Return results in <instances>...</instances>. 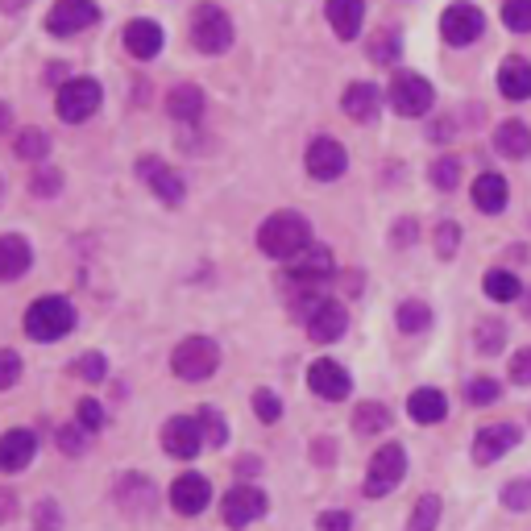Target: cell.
Returning a JSON list of instances; mask_svg holds the SVG:
<instances>
[{"instance_id":"cell-15","label":"cell","mask_w":531,"mask_h":531,"mask_svg":"<svg viewBox=\"0 0 531 531\" xmlns=\"http://www.w3.org/2000/svg\"><path fill=\"white\" fill-rule=\"evenodd\" d=\"M307 386H312L320 399H332V403H337V399H349L353 378H349L345 366H337V361L320 357V361H312V370H307Z\"/></svg>"},{"instance_id":"cell-10","label":"cell","mask_w":531,"mask_h":531,"mask_svg":"<svg viewBox=\"0 0 531 531\" xmlns=\"http://www.w3.org/2000/svg\"><path fill=\"white\" fill-rule=\"evenodd\" d=\"M303 166H307V175H312V179L332 183V179L345 175L349 154H345L341 142H332V137H316V142L307 146V154H303Z\"/></svg>"},{"instance_id":"cell-38","label":"cell","mask_w":531,"mask_h":531,"mask_svg":"<svg viewBox=\"0 0 531 531\" xmlns=\"http://www.w3.org/2000/svg\"><path fill=\"white\" fill-rule=\"evenodd\" d=\"M502 507H507V511H531V478H519V482L502 486Z\"/></svg>"},{"instance_id":"cell-43","label":"cell","mask_w":531,"mask_h":531,"mask_svg":"<svg viewBox=\"0 0 531 531\" xmlns=\"http://www.w3.org/2000/svg\"><path fill=\"white\" fill-rule=\"evenodd\" d=\"M195 419H200V428H204V440L220 449V444H225V419H220L212 407H200V415H195Z\"/></svg>"},{"instance_id":"cell-9","label":"cell","mask_w":531,"mask_h":531,"mask_svg":"<svg viewBox=\"0 0 531 531\" xmlns=\"http://www.w3.org/2000/svg\"><path fill=\"white\" fill-rule=\"evenodd\" d=\"M100 21V5L96 0H59L50 13H46V30L54 38H71L79 30H88V25Z\"/></svg>"},{"instance_id":"cell-4","label":"cell","mask_w":531,"mask_h":531,"mask_svg":"<svg viewBox=\"0 0 531 531\" xmlns=\"http://www.w3.org/2000/svg\"><path fill=\"white\" fill-rule=\"evenodd\" d=\"M233 21L220 5H200L191 13V46L200 54H225L233 46Z\"/></svg>"},{"instance_id":"cell-33","label":"cell","mask_w":531,"mask_h":531,"mask_svg":"<svg viewBox=\"0 0 531 531\" xmlns=\"http://www.w3.org/2000/svg\"><path fill=\"white\" fill-rule=\"evenodd\" d=\"M486 295L498 299V303H515L523 295V283H519L511 270H490L486 274Z\"/></svg>"},{"instance_id":"cell-54","label":"cell","mask_w":531,"mask_h":531,"mask_svg":"<svg viewBox=\"0 0 531 531\" xmlns=\"http://www.w3.org/2000/svg\"><path fill=\"white\" fill-rule=\"evenodd\" d=\"M9 125H13V108L0 100V133H9Z\"/></svg>"},{"instance_id":"cell-16","label":"cell","mask_w":531,"mask_h":531,"mask_svg":"<svg viewBox=\"0 0 531 531\" xmlns=\"http://www.w3.org/2000/svg\"><path fill=\"white\" fill-rule=\"evenodd\" d=\"M519 440H523V432L515 424H490V428L478 432V440H473V461H478V465H494L498 457H507Z\"/></svg>"},{"instance_id":"cell-41","label":"cell","mask_w":531,"mask_h":531,"mask_svg":"<svg viewBox=\"0 0 531 531\" xmlns=\"http://www.w3.org/2000/svg\"><path fill=\"white\" fill-rule=\"evenodd\" d=\"M75 374H79L83 382H100V378L108 374V361H104V353H83V357L75 361Z\"/></svg>"},{"instance_id":"cell-45","label":"cell","mask_w":531,"mask_h":531,"mask_svg":"<svg viewBox=\"0 0 531 531\" xmlns=\"http://www.w3.org/2000/svg\"><path fill=\"white\" fill-rule=\"evenodd\" d=\"M457 245H461V229L453 225V220L436 229V254H440V258H453V254H457Z\"/></svg>"},{"instance_id":"cell-12","label":"cell","mask_w":531,"mask_h":531,"mask_svg":"<svg viewBox=\"0 0 531 531\" xmlns=\"http://www.w3.org/2000/svg\"><path fill=\"white\" fill-rule=\"evenodd\" d=\"M200 444H204V428H200V419H191V415H175V419H166L162 424V449L179 457V461H191L195 453H200Z\"/></svg>"},{"instance_id":"cell-47","label":"cell","mask_w":531,"mask_h":531,"mask_svg":"<svg viewBox=\"0 0 531 531\" xmlns=\"http://www.w3.org/2000/svg\"><path fill=\"white\" fill-rule=\"evenodd\" d=\"M478 349L482 353H498L502 349V324L498 320H490V324L478 328Z\"/></svg>"},{"instance_id":"cell-17","label":"cell","mask_w":531,"mask_h":531,"mask_svg":"<svg viewBox=\"0 0 531 531\" xmlns=\"http://www.w3.org/2000/svg\"><path fill=\"white\" fill-rule=\"evenodd\" d=\"M266 507H270V502H266L262 490H254V486H233V490L225 494V523H229V527H245V523L262 519Z\"/></svg>"},{"instance_id":"cell-37","label":"cell","mask_w":531,"mask_h":531,"mask_svg":"<svg viewBox=\"0 0 531 531\" xmlns=\"http://www.w3.org/2000/svg\"><path fill=\"white\" fill-rule=\"evenodd\" d=\"M502 25L515 34H531V0H507L502 5Z\"/></svg>"},{"instance_id":"cell-11","label":"cell","mask_w":531,"mask_h":531,"mask_svg":"<svg viewBox=\"0 0 531 531\" xmlns=\"http://www.w3.org/2000/svg\"><path fill=\"white\" fill-rule=\"evenodd\" d=\"M440 34L449 46H469V42H478L486 34V17L473 5H449L440 17Z\"/></svg>"},{"instance_id":"cell-1","label":"cell","mask_w":531,"mask_h":531,"mask_svg":"<svg viewBox=\"0 0 531 531\" xmlns=\"http://www.w3.org/2000/svg\"><path fill=\"white\" fill-rule=\"evenodd\" d=\"M312 245V225L299 212H274L258 225V249L274 262H291Z\"/></svg>"},{"instance_id":"cell-46","label":"cell","mask_w":531,"mask_h":531,"mask_svg":"<svg viewBox=\"0 0 531 531\" xmlns=\"http://www.w3.org/2000/svg\"><path fill=\"white\" fill-rule=\"evenodd\" d=\"M21 378V357L13 349H0V390H9Z\"/></svg>"},{"instance_id":"cell-32","label":"cell","mask_w":531,"mask_h":531,"mask_svg":"<svg viewBox=\"0 0 531 531\" xmlns=\"http://www.w3.org/2000/svg\"><path fill=\"white\" fill-rule=\"evenodd\" d=\"M353 428H357L361 436L386 432V428H390V411H386L382 403H361V407L353 411Z\"/></svg>"},{"instance_id":"cell-8","label":"cell","mask_w":531,"mask_h":531,"mask_svg":"<svg viewBox=\"0 0 531 531\" xmlns=\"http://www.w3.org/2000/svg\"><path fill=\"white\" fill-rule=\"evenodd\" d=\"M436 92H432V83L424 75H395V83H390V108H395L399 117H424L428 108H432Z\"/></svg>"},{"instance_id":"cell-48","label":"cell","mask_w":531,"mask_h":531,"mask_svg":"<svg viewBox=\"0 0 531 531\" xmlns=\"http://www.w3.org/2000/svg\"><path fill=\"white\" fill-rule=\"evenodd\" d=\"M511 382L515 386H531V349H519L511 361Z\"/></svg>"},{"instance_id":"cell-19","label":"cell","mask_w":531,"mask_h":531,"mask_svg":"<svg viewBox=\"0 0 531 531\" xmlns=\"http://www.w3.org/2000/svg\"><path fill=\"white\" fill-rule=\"evenodd\" d=\"M162 42H166L162 25H158V21H150V17H137V21H129V25H125V50L133 54V59L150 63L154 54L162 50Z\"/></svg>"},{"instance_id":"cell-40","label":"cell","mask_w":531,"mask_h":531,"mask_svg":"<svg viewBox=\"0 0 531 531\" xmlns=\"http://www.w3.org/2000/svg\"><path fill=\"white\" fill-rule=\"evenodd\" d=\"M465 399H469L473 407H490V403H498V382H494V378H473V382L465 386Z\"/></svg>"},{"instance_id":"cell-26","label":"cell","mask_w":531,"mask_h":531,"mask_svg":"<svg viewBox=\"0 0 531 531\" xmlns=\"http://www.w3.org/2000/svg\"><path fill=\"white\" fill-rule=\"evenodd\" d=\"M407 411H411L415 424H440V419L449 415V399H444L436 386H419L407 399Z\"/></svg>"},{"instance_id":"cell-22","label":"cell","mask_w":531,"mask_h":531,"mask_svg":"<svg viewBox=\"0 0 531 531\" xmlns=\"http://www.w3.org/2000/svg\"><path fill=\"white\" fill-rule=\"evenodd\" d=\"M117 502H121V511L146 515V511H154L158 490H154V486L142 478V473H125V478L117 482Z\"/></svg>"},{"instance_id":"cell-31","label":"cell","mask_w":531,"mask_h":531,"mask_svg":"<svg viewBox=\"0 0 531 531\" xmlns=\"http://www.w3.org/2000/svg\"><path fill=\"white\" fill-rule=\"evenodd\" d=\"M46 154H50V137H46V129H21V133H17V158L42 166Z\"/></svg>"},{"instance_id":"cell-14","label":"cell","mask_w":531,"mask_h":531,"mask_svg":"<svg viewBox=\"0 0 531 531\" xmlns=\"http://www.w3.org/2000/svg\"><path fill=\"white\" fill-rule=\"evenodd\" d=\"M137 175H142V179L150 183V191L158 195L162 204H171V208H179V204H183V195H187L183 179L171 171V166H162L154 154H146L142 162H137Z\"/></svg>"},{"instance_id":"cell-6","label":"cell","mask_w":531,"mask_h":531,"mask_svg":"<svg viewBox=\"0 0 531 531\" xmlns=\"http://www.w3.org/2000/svg\"><path fill=\"white\" fill-rule=\"evenodd\" d=\"M100 100H104V92L96 79H67L59 88V100H54V113L67 125H79L100 113Z\"/></svg>"},{"instance_id":"cell-3","label":"cell","mask_w":531,"mask_h":531,"mask_svg":"<svg viewBox=\"0 0 531 531\" xmlns=\"http://www.w3.org/2000/svg\"><path fill=\"white\" fill-rule=\"evenodd\" d=\"M71 328H75V307L63 295H42V299L30 303V312H25V332L42 345L67 337Z\"/></svg>"},{"instance_id":"cell-18","label":"cell","mask_w":531,"mask_h":531,"mask_svg":"<svg viewBox=\"0 0 531 531\" xmlns=\"http://www.w3.org/2000/svg\"><path fill=\"white\" fill-rule=\"evenodd\" d=\"M208 502H212L208 478H200V473H183V478H175V486H171V507L179 515H200V511H208Z\"/></svg>"},{"instance_id":"cell-30","label":"cell","mask_w":531,"mask_h":531,"mask_svg":"<svg viewBox=\"0 0 531 531\" xmlns=\"http://www.w3.org/2000/svg\"><path fill=\"white\" fill-rule=\"evenodd\" d=\"M432 328V307L424 299H407L399 307V332H407V337H419V332Z\"/></svg>"},{"instance_id":"cell-5","label":"cell","mask_w":531,"mask_h":531,"mask_svg":"<svg viewBox=\"0 0 531 531\" xmlns=\"http://www.w3.org/2000/svg\"><path fill=\"white\" fill-rule=\"evenodd\" d=\"M216 366H220V349H216L212 337H187L171 353V370L183 382H208L216 374Z\"/></svg>"},{"instance_id":"cell-29","label":"cell","mask_w":531,"mask_h":531,"mask_svg":"<svg viewBox=\"0 0 531 531\" xmlns=\"http://www.w3.org/2000/svg\"><path fill=\"white\" fill-rule=\"evenodd\" d=\"M494 146L507 158H527L531 154V129L523 121H502L498 133H494Z\"/></svg>"},{"instance_id":"cell-53","label":"cell","mask_w":531,"mask_h":531,"mask_svg":"<svg viewBox=\"0 0 531 531\" xmlns=\"http://www.w3.org/2000/svg\"><path fill=\"white\" fill-rule=\"evenodd\" d=\"M237 469L245 473V478H254V473H258L262 465H258V457H241V465H237Z\"/></svg>"},{"instance_id":"cell-50","label":"cell","mask_w":531,"mask_h":531,"mask_svg":"<svg viewBox=\"0 0 531 531\" xmlns=\"http://www.w3.org/2000/svg\"><path fill=\"white\" fill-rule=\"evenodd\" d=\"M83 436H88V432H83L79 424H75V428H63V432H59V449H63V453H79V449H83Z\"/></svg>"},{"instance_id":"cell-13","label":"cell","mask_w":531,"mask_h":531,"mask_svg":"<svg viewBox=\"0 0 531 531\" xmlns=\"http://www.w3.org/2000/svg\"><path fill=\"white\" fill-rule=\"evenodd\" d=\"M332 270H337V262H332V249H324V245H307L299 258L287 262L291 283H299V287H320L324 278H332Z\"/></svg>"},{"instance_id":"cell-56","label":"cell","mask_w":531,"mask_h":531,"mask_svg":"<svg viewBox=\"0 0 531 531\" xmlns=\"http://www.w3.org/2000/svg\"><path fill=\"white\" fill-rule=\"evenodd\" d=\"M42 523L46 531H54V502H42Z\"/></svg>"},{"instance_id":"cell-21","label":"cell","mask_w":531,"mask_h":531,"mask_svg":"<svg viewBox=\"0 0 531 531\" xmlns=\"http://www.w3.org/2000/svg\"><path fill=\"white\" fill-rule=\"evenodd\" d=\"M30 262H34L30 241L17 237V233L0 237V283H17V278L30 270Z\"/></svg>"},{"instance_id":"cell-51","label":"cell","mask_w":531,"mask_h":531,"mask_svg":"<svg viewBox=\"0 0 531 531\" xmlns=\"http://www.w3.org/2000/svg\"><path fill=\"white\" fill-rule=\"evenodd\" d=\"M415 220H399V225H395V245H411L415 241Z\"/></svg>"},{"instance_id":"cell-25","label":"cell","mask_w":531,"mask_h":531,"mask_svg":"<svg viewBox=\"0 0 531 531\" xmlns=\"http://www.w3.org/2000/svg\"><path fill=\"white\" fill-rule=\"evenodd\" d=\"M341 108L353 121H374L378 108H382V92L374 88V83H349L345 96H341Z\"/></svg>"},{"instance_id":"cell-39","label":"cell","mask_w":531,"mask_h":531,"mask_svg":"<svg viewBox=\"0 0 531 531\" xmlns=\"http://www.w3.org/2000/svg\"><path fill=\"white\" fill-rule=\"evenodd\" d=\"M432 183H436L440 191H453V187L461 183V162H457V158H436V162H432Z\"/></svg>"},{"instance_id":"cell-7","label":"cell","mask_w":531,"mask_h":531,"mask_svg":"<svg viewBox=\"0 0 531 531\" xmlns=\"http://www.w3.org/2000/svg\"><path fill=\"white\" fill-rule=\"evenodd\" d=\"M403 473H407V453L399 444H382L370 461V473H366V498H386L403 482Z\"/></svg>"},{"instance_id":"cell-20","label":"cell","mask_w":531,"mask_h":531,"mask_svg":"<svg viewBox=\"0 0 531 531\" xmlns=\"http://www.w3.org/2000/svg\"><path fill=\"white\" fill-rule=\"evenodd\" d=\"M34 453H38V436L30 428H13V432L0 436V469L5 473L25 469L34 461Z\"/></svg>"},{"instance_id":"cell-49","label":"cell","mask_w":531,"mask_h":531,"mask_svg":"<svg viewBox=\"0 0 531 531\" xmlns=\"http://www.w3.org/2000/svg\"><path fill=\"white\" fill-rule=\"evenodd\" d=\"M316 527H320V531H353V519H349L345 511H324Z\"/></svg>"},{"instance_id":"cell-2","label":"cell","mask_w":531,"mask_h":531,"mask_svg":"<svg viewBox=\"0 0 531 531\" xmlns=\"http://www.w3.org/2000/svg\"><path fill=\"white\" fill-rule=\"evenodd\" d=\"M295 316H303L307 337L320 341V345L341 341V337H345V328H349V312H345V307H341L337 299H328V295H299Z\"/></svg>"},{"instance_id":"cell-34","label":"cell","mask_w":531,"mask_h":531,"mask_svg":"<svg viewBox=\"0 0 531 531\" xmlns=\"http://www.w3.org/2000/svg\"><path fill=\"white\" fill-rule=\"evenodd\" d=\"M436 523H440V498L424 494V498L415 502L411 519H407V531H436Z\"/></svg>"},{"instance_id":"cell-36","label":"cell","mask_w":531,"mask_h":531,"mask_svg":"<svg viewBox=\"0 0 531 531\" xmlns=\"http://www.w3.org/2000/svg\"><path fill=\"white\" fill-rule=\"evenodd\" d=\"M399 50H403V42H399L395 30H378V38L370 42V59L382 63V67H390V63H399Z\"/></svg>"},{"instance_id":"cell-44","label":"cell","mask_w":531,"mask_h":531,"mask_svg":"<svg viewBox=\"0 0 531 531\" xmlns=\"http://www.w3.org/2000/svg\"><path fill=\"white\" fill-rule=\"evenodd\" d=\"M79 428L88 432V436L104 428V407H100L96 399H83V403H79Z\"/></svg>"},{"instance_id":"cell-24","label":"cell","mask_w":531,"mask_h":531,"mask_svg":"<svg viewBox=\"0 0 531 531\" xmlns=\"http://www.w3.org/2000/svg\"><path fill=\"white\" fill-rule=\"evenodd\" d=\"M166 117H175L183 125L200 121L204 117V92L195 88V83H179V88L166 92Z\"/></svg>"},{"instance_id":"cell-35","label":"cell","mask_w":531,"mask_h":531,"mask_svg":"<svg viewBox=\"0 0 531 531\" xmlns=\"http://www.w3.org/2000/svg\"><path fill=\"white\" fill-rule=\"evenodd\" d=\"M59 187H63V175L54 171V166H34V175H30V195L34 200H54L59 195Z\"/></svg>"},{"instance_id":"cell-55","label":"cell","mask_w":531,"mask_h":531,"mask_svg":"<svg viewBox=\"0 0 531 531\" xmlns=\"http://www.w3.org/2000/svg\"><path fill=\"white\" fill-rule=\"evenodd\" d=\"M9 515H13V494L0 490V519H9Z\"/></svg>"},{"instance_id":"cell-27","label":"cell","mask_w":531,"mask_h":531,"mask_svg":"<svg viewBox=\"0 0 531 531\" xmlns=\"http://www.w3.org/2000/svg\"><path fill=\"white\" fill-rule=\"evenodd\" d=\"M473 208L486 212V216H494V212L507 208V179L494 175V171L478 175V183H473Z\"/></svg>"},{"instance_id":"cell-42","label":"cell","mask_w":531,"mask_h":531,"mask_svg":"<svg viewBox=\"0 0 531 531\" xmlns=\"http://www.w3.org/2000/svg\"><path fill=\"white\" fill-rule=\"evenodd\" d=\"M254 415L262 419V424H274V419L283 415V403H278L274 390H254Z\"/></svg>"},{"instance_id":"cell-28","label":"cell","mask_w":531,"mask_h":531,"mask_svg":"<svg viewBox=\"0 0 531 531\" xmlns=\"http://www.w3.org/2000/svg\"><path fill=\"white\" fill-rule=\"evenodd\" d=\"M498 92L507 100H527L531 96V63L527 59H507L498 67Z\"/></svg>"},{"instance_id":"cell-23","label":"cell","mask_w":531,"mask_h":531,"mask_svg":"<svg viewBox=\"0 0 531 531\" xmlns=\"http://www.w3.org/2000/svg\"><path fill=\"white\" fill-rule=\"evenodd\" d=\"M328 25L337 30V38H357L361 34V21H366V0H328L324 5Z\"/></svg>"},{"instance_id":"cell-52","label":"cell","mask_w":531,"mask_h":531,"mask_svg":"<svg viewBox=\"0 0 531 531\" xmlns=\"http://www.w3.org/2000/svg\"><path fill=\"white\" fill-rule=\"evenodd\" d=\"M432 137H436V142H449V137H453V125H449V121H436V125H432Z\"/></svg>"}]
</instances>
